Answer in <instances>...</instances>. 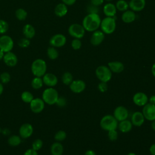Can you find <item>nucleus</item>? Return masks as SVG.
<instances>
[{
  "label": "nucleus",
  "instance_id": "nucleus-40",
  "mask_svg": "<svg viewBox=\"0 0 155 155\" xmlns=\"http://www.w3.org/2000/svg\"><path fill=\"white\" fill-rule=\"evenodd\" d=\"M8 24L5 21L0 19V34H4L6 33L8 29Z\"/></svg>",
  "mask_w": 155,
  "mask_h": 155
},
{
  "label": "nucleus",
  "instance_id": "nucleus-10",
  "mask_svg": "<svg viewBox=\"0 0 155 155\" xmlns=\"http://www.w3.org/2000/svg\"><path fill=\"white\" fill-rule=\"evenodd\" d=\"M67 42V38L65 35L58 33L53 35L49 41L50 45L51 47L58 48L63 47Z\"/></svg>",
  "mask_w": 155,
  "mask_h": 155
},
{
  "label": "nucleus",
  "instance_id": "nucleus-17",
  "mask_svg": "<svg viewBox=\"0 0 155 155\" xmlns=\"http://www.w3.org/2000/svg\"><path fill=\"white\" fill-rule=\"evenodd\" d=\"M145 120V119L142 113L140 111H134V113H132V114L131 116L130 121L131 122L133 126L140 127L143 124Z\"/></svg>",
  "mask_w": 155,
  "mask_h": 155
},
{
  "label": "nucleus",
  "instance_id": "nucleus-38",
  "mask_svg": "<svg viewBox=\"0 0 155 155\" xmlns=\"http://www.w3.org/2000/svg\"><path fill=\"white\" fill-rule=\"evenodd\" d=\"M11 76L8 72H3L0 75V80L2 84H7L10 82Z\"/></svg>",
  "mask_w": 155,
  "mask_h": 155
},
{
  "label": "nucleus",
  "instance_id": "nucleus-27",
  "mask_svg": "<svg viewBox=\"0 0 155 155\" xmlns=\"http://www.w3.org/2000/svg\"><path fill=\"white\" fill-rule=\"evenodd\" d=\"M22 33L26 38L30 39L35 36V29L32 25L27 24L24 26L22 29Z\"/></svg>",
  "mask_w": 155,
  "mask_h": 155
},
{
  "label": "nucleus",
  "instance_id": "nucleus-53",
  "mask_svg": "<svg viewBox=\"0 0 155 155\" xmlns=\"http://www.w3.org/2000/svg\"><path fill=\"white\" fill-rule=\"evenodd\" d=\"M151 128H152L154 131H155V120L151 121Z\"/></svg>",
  "mask_w": 155,
  "mask_h": 155
},
{
  "label": "nucleus",
  "instance_id": "nucleus-12",
  "mask_svg": "<svg viewBox=\"0 0 155 155\" xmlns=\"http://www.w3.org/2000/svg\"><path fill=\"white\" fill-rule=\"evenodd\" d=\"M69 88L74 93H81L85 90L86 88V84L82 79H76L73 80L69 85Z\"/></svg>",
  "mask_w": 155,
  "mask_h": 155
},
{
  "label": "nucleus",
  "instance_id": "nucleus-35",
  "mask_svg": "<svg viewBox=\"0 0 155 155\" xmlns=\"http://www.w3.org/2000/svg\"><path fill=\"white\" fill-rule=\"evenodd\" d=\"M67 137V133L64 130H59L57 131L54 136V138L56 142H62Z\"/></svg>",
  "mask_w": 155,
  "mask_h": 155
},
{
  "label": "nucleus",
  "instance_id": "nucleus-44",
  "mask_svg": "<svg viewBox=\"0 0 155 155\" xmlns=\"http://www.w3.org/2000/svg\"><path fill=\"white\" fill-rule=\"evenodd\" d=\"M87 12L88 13H96L98 14V7L94 6L92 4H90L87 7Z\"/></svg>",
  "mask_w": 155,
  "mask_h": 155
},
{
  "label": "nucleus",
  "instance_id": "nucleus-37",
  "mask_svg": "<svg viewBox=\"0 0 155 155\" xmlns=\"http://www.w3.org/2000/svg\"><path fill=\"white\" fill-rule=\"evenodd\" d=\"M42 146H43L42 140L40 139H36L33 142L32 145H31V147H32L31 148H33V150L38 151V150L41 149Z\"/></svg>",
  "mask_w": 155,
  "mask_h": 155
},
{
  "label": "nucleus",
  "instance_id": "nucleus-6",
  "mask_svg": "<svg viewBox=\"0 0 155 155\" xmlns=\"http://www.w3.org/2000/svg\"><path fill=\"white\" fill-rule=\"evenodd\" d=\"M112 73L108 67L104 65L98 66L95 70V74L100 82H109L112 78Z\"/></svg>",
  "mask_w": 155,
  "mask_h": 155
},
{
  "label": "nucleus",
  "instance_id": "nucleus-9",
  "mask_svg": "<svg viewBox=\"0 0 155 155\" xmlns=\"http://www.w3.org/2000/svg\"><path fill=\"white\" fill-rule=\"evenodd\" d=\"M113 115L118 122H120L128 119L129 111L125 107L120 105L115 108Z\"/></svg>",
  "mask_w": 155,
  "mask_h": 155
},
{
  "label": "nucleus",
  "instance_id": "nucleus-51",
  "mask_svg": "<svg viewBox=\"0 0 155 155\" xmlns=\"http://www.w3.org/2000/svg\"><path fill=\"white\" fill-rule=\"evenodd\" d=\"M151 73H152L153 76L155 78V62H154V63L153 64V65L151 66Z\"/></svg>",
  "mask_w": 155,
  "mask_h": 155
},
{
  "label": "nucleus",
  "instance_id": "nucleus-47",
  "mask_svg": "<svg viewBox=\"0 0 155 155\" xmlns=\"http://www.w3.org/2000/svg\"><path fill=\"white\" fill-rule=\"evenodd\" d=\"M76 0H62V3L68 5H72L76 2Z\"/></svg>",
  "mask_w": 155,
  "mask_h": 155
},
{
  "label": "nucleus",
  "instance_id": "nucleus-4",
  "mask_svg": "<svg viewBox=\"0 0 155 155\" xmlns=\"http://www.w3.org/2000/svg\"><path fill=\"white\" fill-rule=\"evenodd\" d=\"M100 28L104 34L113 33L116 28V22L114 17H105L101 19Z\"/></svg>",
  "mask_w": 155,
  "mask_h": 155
},
{
  "label": "nucleus",
  "instance_id": "nucleus-41",
  "mask_svg": "<svg viewBox=\"0 0 155 155\" xmlns=\"http://www.w3.org/2000/svg\"><path fill=\"white\" fill-rule=\"evenodd\" d=\"M18 44V45L21 48H27L30 44V41L28 39L25 38L21 39Z\"/></svg>",
  "mask_w": 155,
  "mask_h": 155
},
{
  "label": "nucleus",
  "instance_id": "nucleus-31",
  "mask_svg": "<svg viewBox=\"0 0 155 155\" xmlns=\"http://www.w3.org/2000/svg\"><path fill=\"white\" fill-rule=\"evenodd\" d=\"M44 84L42 79L41 77H35L31 82V85L33 88L35 90H38L41 88Z\"/></svg>",
  "mask_w": 155,
  "mask_h": 155
},
{
  "label": "nucleus",
  "instance_id": "nucleus-1",
  "mask_svg": "<svg viewBox=\"0 0 155 155\" xmlns=\"http://www.w3.org/2000/svg\"><path fill=\"white\" fill-rule=\"evenodd\" d=\"M101 19L99 14L88 13L83 19L82 25L85 31L93 32L100 28Z\"/></svg>",
  "mask_w": 155,
  "mask_h": 155
},
{
  "label": "nucleus",
  "instance_id": "nucleus-11",
  "mask_svg": "<svg viewBox=\"0 0 155 155\" xmlns=\"http://www.w3.org/2000/svg\"><path fill=\"white\" fill-rule=\"evenodd\" d=\"M142 113L145 119L149 121L155 120V105L148 102L143 107Z\"/></svg>",
  "mask_w": 155,
  "mask_h": 155
},
{
  "label": "nucleus",
  "instance_id": "nucleus-22",
  "mask_svg": "<svg viewBox=\"0 0 155 155\" xmlns=\"http://www.w3.org/2000/svg\"><path fill=\"white\" fill-rule=\"evenodd\" d=\"M103 12L107 17H114L117 13L115 4L111 2L105 4L103 7Z\"/></svg>",
  "mask_w": 155,
  "mask_h": 155
},
{
  "label": "nucleus",
  "instance_id": "nucleus-23",
  "mask_svg": "<svg viewBox=\"0 0 155 155\" xmlns=\"http://www.w3.org/2000/svg\"><path fill=\"white\" fill-rule=\"evenodd\" d=\"M133 126L131 122L127 119L119 122L117 128L121 133H127L132 130Z\"/></svg>",
  "mask_w": 155,
  "mask_h": 155
},
{
  "label": "nucleus",
  "instance_id": "nucleus-49",
  "mask_svg": "<svg viewBox=\"0 0 155 155\" xmlns=\"http://www.w3.org/2000/svg\"><path fill=\"white\" fill-rule=\"evenodd\" d=\"M148 103L155 105V95H152L148 97Z\"/></svg>",
  "mask_w": 155,
  "mask_h": 155
},
{
  "label": "nucleus",
  "instance_id": "nucleus-29",
  "mask_svg": "<svg viewBox=\"0 0 155 155\" xmlns=\"http://www.w3.org/2000/svg\"><path fill=\"white\" fill-rule=\"evenodd\" d=\"M21 143V137L20 136L12 135L8 139V143L12 147H16Z\"/></svg>",
  "mask_w": 155,
  "mask_h": 155
},
{
  "label": "nucleus",
  "instance_id": "nucleus-34",
  "mask_svg": "<svg viewBox=\"0 0 155 155\" xmlns=\"http://www.w3.org/2000/svg\"><path fill=\"white\" fill-rule=\"evenodd\" d=\"M15 16L18 20L24 21L27 16V12L24 8H19L16 10Z\"/></svg>",
  "mask_w": 155,
  "mask_h": 155
},
{
  "label": "nucleus",
  "instance_id": "nucleus-15",
  "mask_svg": "<svg viewBox=\"0 0 155 155\" xmlns=\"http://www.w3.org/2000/svg\"><path fill=\"white\" fill-rule=\"evenodd\" d=\"M105 38V34L99 30L92 32L90 42L93 46H98L102 43Z\"/></svg>",
  "mask_w": 155,
  "mask_h": 155
},
{
  "label": "nucleus",
  "instance_id": "nucleus-54",
  "mask_svg": "<svg viewBox=\"0 0 155 155\" xmlns=\"http://www.w3.org/2000/svg\"><path fill=\"white\" fill-rule=\"evenodd\" d=\"M4 52L3 51H2L1 49H0V61L3 59V58H4Z\"/></svg>",
  "mask_w": 155,
  "mask_h": 155
},
{
  "label": "nucleus",
  "instance_id": "nucleus-50",
  "mask_svg": "<svg viewBox=\"0 0 155 155\" xmlns=\"http://www.w3.org/2000/svg\"><path fill=\"white\" fill-rule=\"evenodd\" d=\"M84 155H96V154L94 151L92 150H88L85 152Z\"/></svg>",
  "mask_w": 155,
  "mask_h": 155
},
{
  "label": "nucleus",
  "instance_id": "nucleus-3",
  "mask_svg": "<svg viewBox=\"0 0 155 155\" xmlns=\"http://www.w3.org/2000/svg\"><path fill=\"white\" fill-rule=\"evenodd\" d=\"M31 70L33 74L36 77H42L47 71V64L42 59L35 60L31 65Z\"/></svg>",
  "mask_w": 155,
  "mask_h": 155
},
{
  "label": "nucleus",
  "instance_id": "nucleus-13",
  "mask_svg": "<svg viewBox=\"0 0 155 155\" xmlns=\"http://www.w3.org/2000/svg\"><path fill=\"white\" fill-rule=\"evenodd\" d=\"M133 103L139 107H143L148 102V97L143 92H137L133 96Z\"/></svg>",
  "mask_w": 155,
  "mask_h": 155
},
{
  "label": "nucleus",
  "instance_id": "nucleus-14",
  "mask_svg": "<svg viewBox=\"0 0 155 155\" xmlns=\"http://www.w3.org/2000/svg\"><path fill=\"white\" fill-rule=\"evenodd\" d=\"M31 110L34 113H39L42 112L45 107V102L41 98H34L30 103Z\"/></svg>",
  "mask_w": 155,
  "mask_h": 155
},
{
  "label": "nucleus",
  "instance_id": "nucleus-26",
  "mask_svg": "<svg viewBox=\"0 0 155 155\" xmlns=\"http://www.w3.org/2000/svg\"><path fill=\"white\" fill-rule=\"evenodd\" d=\"M68 12L67 5L61 2L56 5L54 8V13L58 17H63L67 15Z\"/></svg>",
  "mask_w": 155,
  "mask_h": 155
},
{
  "label": "nucleus",
  "instance_id": "nucleus-52",
  "mask_svg": "<svg viewBox=\"0 0 155 155\" xmlns=\"http://www.w3.org/2000/svg\"><path fill=\"white\" fill-rule=\"evenodd\" d=\"M4 91V86L1 82H0V96L2 94Z\"/></svg>",
  "mask_w": 155,
  "mask_h": 155
},
{
  "label": "nucleus",
  "instance_id": "nucleus-30",
  "mask_svg": "<svg viewBox=\"0 0 155 155\" xmlns=\"http://www.w3.org/2000/svg\"><path fill=\"white\" fill-rule=\"evenodd\" d=\"M47 54L48 57L51 60L56 59L59 56V53L57 49L55 47L51 46L47 48Z\"/></svg>",
  "mask_w": 155,
  "mask_h": 155
},
{
  "label": "nucleus",
  "instance_id": "nucleus-2",
  "mask_svg": "<svg viewBox=\"0 0 155 155\" xmlns=\"http://www.w3.org/2000/svg\"><path fill=\"white\" fill-rule=\"evenodd\" d=\"M118 123L119 122L113 115L106 114L101 118L99 125L102 130L108 131L112 130H117Z\"/></svg>",
  "mask_w": 155,
  "mask_h": 155
},
{
  "label": "nucleus",
  "instance_id": "nucleus-56",
  "mask_svg": "<svg viewBox=\"0 0 155 155\" xmlns=\"http://www.w3.org/2000/svg\"><path fill=\"white\" fill-rule=\"evenodd\" d=\"M113 0H104V1H107L108 2H111Z\"/></svg>",
  "mask_w": 155,
  "mask_h": 155
},
{
  "label": "nucleus",
  "instance_id": "nucleus-24",
  "mask_svg": "<svg viewBox=\"0 0 155 155\" xmlns=\"http://www.w3.org/2000/svg\"><path fill=\"white\" fill-rule=\"evenodd\" d=\"M136 15L134 12L131 10H127L124 12L121 15L122 21L127 24L131 23L136 19Z\"/></svg>",
  "mask_w": 155,
  "mask_h": 155
},
{
  "label": "nucleus",
  "instance_id": "nucleus-45",
  "mask_svg": "<svg viewBox=\"0 0 155 155\" xmlns=\"http://www.w3.org/2000/svg\"><path fill=\"white\" fill-rule=\"evenodd\" d=\"M104 2V0H90V4L96 7L101 5L102 4H103Z\"/></svg>",
  "mask_w": 155,
  "mask_h": 155
},
{
  "label": "nucleus",
  "instance_id": "nucleus-19",
  "mask_svg": "<svg viewBox=\"0 0 155 155\" xmlns=\"http://www.w3.org/2000/svg\"><path fill=\"white\" fill-rule=\"evenodd\" d=\"M145 5V0H130L128 2L129 8L134 12H139L143 10Z\"/></svg>",
  "mask_w": 155,
  "mask_h": 155
},
{
  "label": "nucleus",
  "instance_id": "nucleus-7",
  "mask_svg": "<svg viewBox=\"0 0 155 155\" xmlns=\"http://www.w3.org/2000/svg\"><path fill=\"white\" fill-rule=\"evenodd\" d=\"M68 34L74 38L81 39L85 33V30L82 24L78 23H74L71 24L68 28Z\"/></svg>",
  "mask_w": 155,
  "mask_h": 155
},
{
  "label": "nucleus",
  "instance_id": "nucleus-5",
  "mask_svg": "<svg viewBox=\"0 0 155 155\" xmlns=\"http://www.w3.org/2000/svg\"><path fill=\"white\" fill-rule=\"evenodd\" d=\"M59 97L58 91L53 87L46 88L42 93V99L45 104L52 105L56 104Z\"/></svg>",
  "mask_w": 155,
  "mask_h": 155
},
{
  "label": "nucleus",
  "instance_id": "nucleus-25",
  "mask_svg": "<svg viewBox=\"0 0 155 155\" xmlns=\"http://www.w3.org/2000/svg\"><path fill=\"white\" fill-rule=\"evenodd\" d=\"M51 155H62L64 153V147L59 142H55L52 143L50 147Z\"/></svg>",
  "mask_w": 155,
  "mask_h": 155
},
{
  "label": "nucleus",
  "instance_id": "nucleus-21",
  "mask_svg": "<svg viewBox=\"0 0 155 155\" xmlns=\"http://www.w3.org/2000/svg\"><path fill=\"white\" fill-rule=\"evenodd\" d=\"M108 68L112 73H120L124 70V65L122 62L114 61L108 63Z\"/></svg>",
  "mask_w": 155,
  "mask_h": 155
},
{
  "label": "nucleus",
  "instance_id": "nucleus-43",
  "mask_svg": "<svg viewBox=\"0 0 155 155\" xmlns=\"http://www.w3.org/2000/svg\"><path fill=\"white\" fill-rule=\"evenodd\" d=\"M55 104L59 107H64L67 105V100L64 97L59 96Z\"/></svg>",
  "mask_w": 155,
  "mask_h": 155
},
{
  "label": "nucleus",
  "instance_id": "nucleus-39",
  "mask_svg": "<svg viewBox=\"0 0 155 155\" xmlns=\"http://www.w3.org/2000/svg\"><path fill=\"white\" fill-rule=\"evenodd\" d=\"M118 132L117 130H112L108 131V137L111 141H115L118 138Z\"/></svg>",
  "mask_w": 155,
  "mask_h": 155
},
{
  "label": "nucleus",
  "instance_id": "nucleus-46",
  "mask_svg": "<svg viewBox=\"0 0 155 155\" xmlns=\"http://www.w3.org/2000/svg\"><path fill=\"white\" fill-rule=\"evenodd\" d=\"M24 155H38L37 151L33 150V148L28 149L26 150L24 154Z\"/></svg>",
  "mask_w": 155,
  "mask_h": 155
},
{
  "label": "nucleus",
  "instance_id": "nucleus-33",
  "mask_svg": "<svg viewBox=\"0 0 155 155\" xmlns=\"http://www.w3.org/2000/svg\"><path fill=\"white\" fill-rule=\"evenodd\" d=\"M21 97L23 102H24L25 103H29V104L34 99V97L32 93L28 91H25L22 92L21 94Z\"/></svg>",
  "mask_w": 155,
  "mask_h": 155
},
{
  "label": "nucleus",
  "instance_id": "nucleus-36",
  "mask_svg": "<svg viewBox=\"0 0 155 155\" xmlns=\"http://www.w3.org/2000/svg\"><path fill=\"white\" fill-rule=\"evenodd\" d=\"M71 46L72 48L74 50H79L82 47V42L80 39L74 38L71 42Z\"/></svg>",
  "mask_w": 155,
  "mask_h": 155
},
{
  "label": "nucleus",
  "instance_id": "nucleus-28",
  "mask_svg": "<svg viewBox=\"0 0 155 155\" xmlns=\"http://www.w3.org/2000/svg\"><path fill=\"white\" fill-rule=\"evenodd\" d=\"M115 5L117 10H119V12H124L129 8L128 2H127L125 0H118Z\"/></svg>",
  "mask_w": 155,
  "mask_h": 155
},
{
  "label": "nucleus",
  "instance_id": "nucleus-32",
  "mask_svg": "<svg viewBox=\"0 0 155 155\" xmlns=\"http://www.w3.org/2000/svg\"><path fill=\"white\" fill-rule=\"evenodd\" d=\"M73 81V77L71 73L65 72L62 76V82L65 85H69Z\"/></svg>",
  "mask_w": 155,
  "mask_h": 155
},
{
  "label": "nucleus",
  "instance_id": "nucleus-42",
  "mask_svg": "<svg viewBox=\"0 0 155 155\" xmlns=\"http://www.w3.org/2000/svg\"><path fill=\"white\" fill-rule=\"evenodd\" d=\"M108 88V86L107 82H100L97 85V89L101 93H105L107 91Z\"/></svg>",
  "mask_w": 155,
  "mask_h": 155
},
{
  "label": "nucleus",
  "instance_id": "nucleus-16",
  "mask_svg": "<svg viewBox=\"0 0 155 155\" xmlns=\"http://www.w3.org/2000/svg\"><path fill=\"white\" fill-rule=\"evenodd\" d=\"M19 133L21 138L27 139L32 135L33 133V127L30 124H24L20 127Z\"/></svg>",
  "mask_w": 155,
  "mask_h": 155
},
{
  "label": "nucleus",
  "instance_id": "nucleus-8",
  "mask_svg": "<svg viewBox=\"0 0 155 155\" xmlns=\"http://www.w3.org/2000/svg\"><path fill=\"white\" fill-rule=\"evenodd\" d=\"M13 45V41L10 36L3 35L0 37V49L4 53L11 51Z\"/></svg>",
  "mask_w": 155,
  "mask_h": 155
},
{
  "label": "nucleus",
  "instance_id": "nucleus-18",
  "mask_svg": "<svg viewBox=\"0 0 155 155\" xmlns=\"http://www.w3.org/2000/svg\"><path fill=\"white\" fill-rule=\"evenodd\" d=\"M42 81L44 84L49 87L56 86L58 82V79L56 76L51 73H45L42 76Z\"/></svg>",
  "mask_w": 155,
  "mask_h": 155
},
{
  "label": "nucleus",
  "instance_id": "nucleus-48",
  "mask_svg": "<svg viewBox=\"0 0 155 155\" xmlns=\"http://www.w3.org/2000/svg\"><path fill=\"white\" fill-rule=\"evenodd\" d=\"M151 155H155V143H153L149 149Z\"/></svg>",
  "mask_w": 155,
  "mask_h": 155
},
{
  "label": "nucleus",
  "instance_id": "nucleus-55",
  "mask_svg": "<svg viewBox=\"0 0 155 155\" xmlns=\"http://www.w3.org/2000/svg\"><path fill=\"white\" fill-rule=\"evenodd\" d=\"M127 155H137L136 153H133V152H130V153H128Z\"/></svg>",
  "mask_w": 155,
  "mask_h": 155
},
{
  "label": "nucleus",
  "instance_id": "nucleus-57",
  "mask_svg": "<svg viewBox=\"0 0 155 155\" xmlns=\"http://www.w3.org/2000/svg\"><path fill=\"white\" fill-rule=\"evenodd\" d=\"M0 132H1V128H0Z\"/></svg>",
  "mask_w": 155,
  "mask_h": 155
},
{
  "label": "nucleus",
  "instance_id": "nucleus-20",
  "mask_svg": "<svg viewBox=\"0 0 155 155\" xmlns=\"http://www.w3.org/2000/svg\"><path fill=\"white\" fill-rule=\"evenodd\" d=\"M3 61L4 63L8 67H15L18 63V58L16 55L12 51L5 53Z\"/></svg>",
  "mask_w": 155,
  "mask_h": 155
}]
</instances>
